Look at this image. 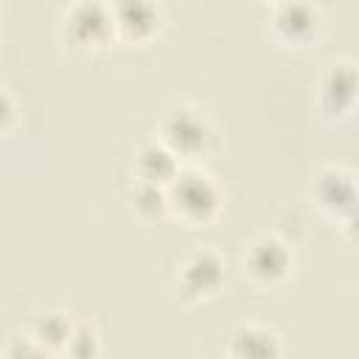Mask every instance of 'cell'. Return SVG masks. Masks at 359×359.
I'll return each instance as SVG.
<instances>
[{"instance_id":"1","label":"cell","mask_w":359,"mask_h":359,"mask_svg":"<svg viewBox=\"0 0 359 359\" xmlns=\"http://www.w3.org/2000/svg\"><path fill=\"white\" fill-rule=\"evenodd\" d=\"M165 202L177 219L188 224H208L222 208V188L216 177L196 163H182L165 185Z\"/></svg>"},{"instance_id":"11","label":"cell","mask_w":359,"mask_h":359,"mask_svg":"<svg viewBox=\"0 0 359 359\" xmlns=\"http://www.w3.org/2000/svg\"><path fill=\"white\" fill-rule=\"evenodd\" d=\"M112 20L126 36H149L160 25V6L151 0H121L112 3Z\"/></svg>"},{"instance_id":"16","label":"cell","mask_w":359,"mask_h":359,"mask_svg":"<svg viewBox=\"0 0 359 359\" xmlns=\"http://www.w3.org/2000/svg\"><path fill=\"white\" fill-rule=\"evenodd\" d=\"M14 118H17V104H14L11 93L6 87H0V135L11 129Z\"/></svg>"},{"instance_id":"3","label":"cell","mask_w":359,"mask_h":359,"mask_svg":"<svg viewBox=\"0 0 359 359\" xmlns=\"http://www.w3.org/2000/svg\"><path fill=\"white\" fill-rule=\"evenodd\" d=\"M224 283V261L213 247H194L177 264V289L188 300L210 297Z\"/></svg>"},{"instance_id":"13","label":"cell","mask_w":359,"mask_h":359,"mask_svg":"<svg viewBox=\"0 0 359 359\" xmlns=\"http://www.w3.org/2000/svg\"><path fill=\"white\" fill-rule=\"evenodd\" d=\"M129 199H132V208L143 219H154V216L168 213V202H165V188L163 185H151V182H137L135 180V185L129 191Z\"/></svg>"},{"instance_id":"9","label":"cell","mask_w":359,"mask_h":359,"mask_svg":"<svg viewBox=\"0 0 359 359\" xmlns=\"http://www.w3.org/2000/svg\"><path fill=\"white\" fill-rule=\"evenodd\" d=\"M230 359H280L283 342L272 325L264 323H241L233 328L227 342Z\"/></svg>"},{"instance_id":"14","label":"cell","mask_w":359,"mask_h":359,"mask_svg":"<svg viewBox=\"0 0 359 359\" xmlns=\"http://www.w3.org/2000/svg\"><path fill=\"white\" fill-rule=\"evenodd\" d=\"M98 337L93 328L87 325H73L67 342H65V351H67V359H95L98 356Z\"/></svg>"},{"instance_id":"10","label":"cell","mask_w":359,"mask_h":359,"mask_svg":"<svg viewBox=\"0 0 359 359\" xmlns=\"http://www.w3.org/2000/svg\"><path fill=\"white\" fill-rule=\"evenodd\" d=\"M180 160L177 154L160 140H146L137 146L135 157H132V171H135V180L137 182H151V185H168L174 180V174L180 171Z\"/></svg>"},{"instance_id":"7","label":"cell","mask_w":359,"mask_h":359,"mask_svg":"<svg viewBox=\"0 0 359 359\" xmlns=\"http://www.w3.org/2000/svg\"><path fill=\"white\" fill-rule=\"evenodd\" d=\"M356 98V67L351 59H334L317 79V104L325 115L339 118L353 109Z\"/></svg>"},{"instance_id":"2","label":"cell","mask_w":359,"mask_h":359,"mask_svg":"<svg viewBox=\"0 0 359 359\" xmlns=\"http://www.w3.org/2000/svg\"><path fill=\"white\" fill-rule=\"evenodd\" d=\"M160 140L177 154V160H196L216 149L213 121L194 104H177L160 118Z\"/></svg>"},{"instance_id":"5","label":"cell","mask_w":359,"mask_h":359,"mask_svg":"<svg viewBox=\"0 0 359 359\" xmlns=\"http://www.w3.org/2000/svg\"><path fill=\"white\" fill-rule=\"evenodd\" d=\"M241 261H244V269H247V275L252 280L272 286V283H280L292 272L294 255H292V247L283 238L261 233L244 247V258Z\"/></svg>"},{"instance_id":"4","label":"cell","mask_w":359,"mask_h":359,"mask_svg":"<svg viewBox=\"0 0 359 359\" xmlns=\"http://www.w3.org/2000/svg\"><path fill=\"white\" fill-rule=\"evenodd\" d=\"M115 20H112V6L98 3V0H76L62 11V34L79 48H93L101 45L112 36Z\"/></svg>"},{"instance_id":"15","label":"cell","mask_w":359,"mask_h":359,"mask_svg":"<svg viewBox=\"0 0 359 359\" xmlns=\"http://www.w3.org/2000/svg\"><path fill=\"white\" fill-rule=\"evenodd\" d=\"M6 359H50V351H45L42 345H36L31 337L28 339H17L8 345Z\"/></svg>"},{"instance_id":"6","label":"cell","mask_w":359,"mask_h":359,"mask_svg":"<svg viewBox=\"0 0 359 359\" xmlns=\"http://www.w3.org/2000/svg\"><path fill=\"white\" fill-rule=\"evenodd\" d=\"M311 199L320 210H325L334 219H348L353 216V205H356V185H353V174L342 165H325L314 174L311 182Z\"/></svg>"},{"instance_id":"8","label":"cell","mask_w":359,"mask_h":359,"mask_svg":"<svg viewBox=\"0 0 359 359\" xmlns=\"http://www.w3.org/2000/svg\"><path fill=\"white\" fill-rule=\"evenodd\" d=\"M269 25L280 39L292 45H303L320 31L323 17L320 8L306 0H280L269 11Z\"/></svg>"},{"instance_id":"12","label":"cell","mask_w":359,"mask_h":359,"mask_svg":"<svg viewBox=\"0 0 359 359\" xmlns=\"http://www.w3.org/2000/svg\"><path fill=\"white\" fill-rule=\"evenodd\" d=\"M70 331H73V325H70V320H67L62 311H42V314L34 320L31 339H34L36 345H42L45 351H53V348H65Z\"/></svg>"}]
</instances>
